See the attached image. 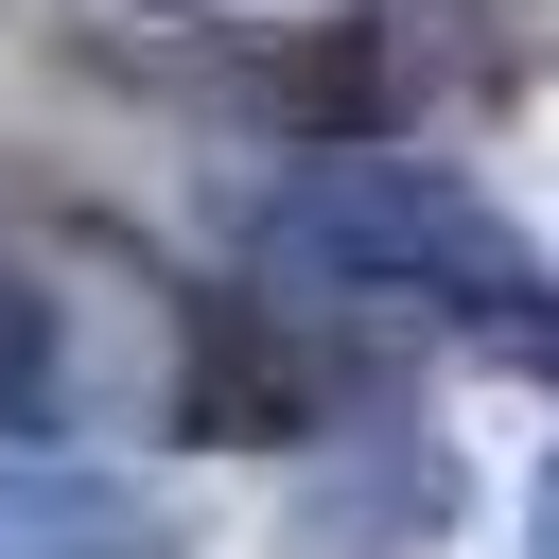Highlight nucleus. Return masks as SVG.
Wrapping results in <instances>:
<instances>
[{"label": "nucleus", "mask_w": 559, "mask_h": 559, "mask_svg": "<svg viewBox=\"0 0 559 559\" xmlns=\"http://www.w3.org/2000/svg\"><path fill=\"white\" fill-rule=\"evenodd\" d=\"M0 559H175V507H157L140 472L17 454V472H0Z\"/></svg>", "instance_id": "5"}, {"label": "nucleus", "mask_w": 559, "mask_h": 559, "mask_svg": "<svg viewBox=\"0 0 559 559\" xmlns=\"http://www.w3.org/2000/svg\"><path fill=\"white\" fill-rule=\"evenodd\" d=\"M262 245H280L314 297H419V314H454L472 349L559 367V262H542L472 175H437V157L349 140V157H314V175L262 210Z\"/></svg>", "instance_id": "1"}, {"label": "nucleus", "mask_w": 559, "mask_h": 559, "mask_svg": "<svg viewBox=\"0 0 559 559\" xmlns=\"http://www.w3.org/2000/svg\"><path fill=\"white\" fill-rule=\"evenodd\" d=\"M332 402H349V349H332L314 314H280V297H192V314H175V437L280 454V437H314Z\"/></svg>", "instance_id": "2"}, {"label": "nucleus", "mask_w": 559, "mask_h": 559, "mask_svg": "<svg viewBox=\"0 0 559 559\" xmlns=\"http://www.w3.org/2000/svg\"><path fill=\"white\" fill-rule=\"evenodd\" d=\"M524 559H559V454H542V489H524Z\"/></svg>", "instance_id": "7"}, {"label": "nucleus", "mask_w": 559, "mask_h": 559, "mask_svg": "<svg viewBox=\"0 0 559 559\" xmlns=\"http://www.w3.org/2000/svg\"><path fill=\"white\" fill-rule=\"evenodd\" d=\"M454 524V454L437 437H314V489H297V559H402Z\"/></svg>", "instance_id": "4"}, {"label": "nucleus", "mask_w": 559, "mask_h": 559, "mask_svg": "<svg viewBox=\"0 0 559 559\" xmlns=\"http://www.w3.org/2000/svg\"><path fill=\"white\" fill-rule=\"evenodd\" d=\"M454 0H349V17H314L280 70H262V105L314 140V157H349V140H402L419 105H437V70H454V35H437Z\"/></svg>", "instance_id": "3"}, {"label": "nucleus", "mask_w": 559, "mask_h": 559, "mask_svg": "<svg viewBox=\"0 0 559 559\" xmlns=\"http://www.w3.org/2000/svg\"><path fill=\"white\" fill-rule=\"evenodd\" d=\"M0 419H17V437L70 419V314H52L35 280H0Z\"/></svg>", "instance_id": "6"}]
</instances>
